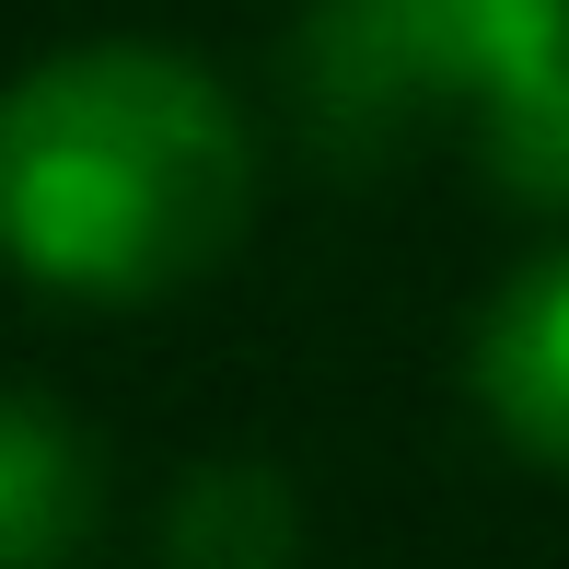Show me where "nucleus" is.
Segmentation results:
<instances>
[{
	"instance_id": "f257e3e1",
	"label": "nucleus",
	"mask_w": 569,
	"mask_h": 569,
	"mask_svg": "<svg viewBox=\"0 0 569 569\" xmlns=\"http://www.w3.org/2000/svg\"><path fill=\"white\" fill-rule=\"evenodd\" d=\"M256 128L174 47H59L0 93V256L47 291L140 302L232 256Z\"/></svg>"
},
{
	"instance_id": "f03ea898",
	"label": "nucleus",
	"mask_w": 569,
	"mask_h": 569,
	"mask_svg": "<svg viewBox=\"0 0 569 569\" xmlns=\"http://www.w3.org/2000/svg\"><path fill=\"white\" fill-rule=\"evenodd\" d=\"M302 106L338 151L465 106L477 163L523 210H569V0H326L302 23Z\"/></svg>"
},
{
	"instance_id": "7ed1b4c3",
	"label": "nucleus",
	"mask_w": 569,
	"mask_h": 569,
	"mask_svg": "<svg viewBox=\"0 0 569 569\" xmlns=\"http://www.w3.org/2000/svg\"><path fill=\"white\" fill-rule=\"evenodd\" d=\"M477 407L511 453L569 477V244L535 256L477 326Z\"/></svg>"
},
{
	"instance_id": "20e7f679",
	"label": "nucleus",
	"mask_w": 569,
	"mask_h": 569,
	"mask_svg": "<svg viewBox=\"0 0 569 569\" xmlns=\"http://www.w3.org/2000/svg\"><path fill=\"white\" fill-rule=\"evenodd\" d=\"M93 500H106L93 442L47 396L0 383V569H59L93 535Z\"/></svg>"
},
{
	"instance_id": "39448f33",
	"label": "nucleus",
	"mask_w": 569,
	"mask_h": 569,
	"mask_svg": "<svg viewBox=\"0 0 569 569\" xmlns=\"http://www.w3.org/2000/svg\"><path fill=\"white\" fill-rule=\"evenodd\" d=\"M163 558L174 569H302V500L279 465H198L187 488L163 500Z\"/></svg>"
}]
</instances>
